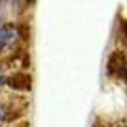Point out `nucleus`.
I'll use <instances>...</instances> for the list:
<instances>
[{
  "label": "nucleus",
  "instance_id": "nucleus-1",
  "mask_svg": "<svg viewBox=\"0 0 127 127\" xmlns=\"http://www.w3.org/2000/svg\"><path fill=\"white\" fill-rule=\"evenodd\" d=\"M19 38V29L15 25H2L0 27V49L8 48Z\"/></svg>",
  "mask_w": 127,
  "mask_h": 127
},
{
  "label": "nucleus",
  "instance_id": "nucleus-2",
  "mask_svg": "<svg viewBox=\"0 0 127 127\" xmlns=\"http://www.w3.org/2000/svg\"><path fill=\"white\" fill-rule=\"evenodd\" d=\"M4 82H6V80L2 78V76H0V89H2V87H4Z\"/></svg>",
  "mask_w": 127,
  "mask_h": 127
},
{
  "label": "nucleus",
  "instance_id": "nucleus-3",
  "mask_svg": "<svg viewBox=\"0 0 127 127\" xmlns=\"http://www.w3.org/2000/svg\"><path fill=\"white\" fill-rule=\"evenodd\" d=\"M125 76H127V64H125Z\"/></svg>",
  "mask_w": 127,
  "mask_h": 127
},
{
  "label": "nucleus",
  "instance_id": "nucleus-4",
  "mask_svg": "<svg viewBox=\"0 0 127 127\" xmlns=\"http://www.w3.org/2000/svg\"><path fill=\"white\" fill-rule=\"evenodd\" d=\"M0 116H2V108H0Z\"/></svg>",
  "mask_w": 127,
  "mask_h": 127
}]
</instances>
